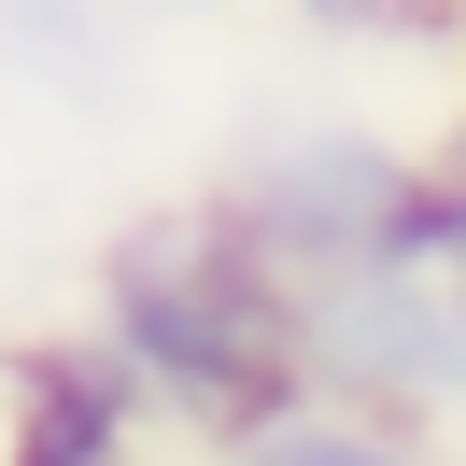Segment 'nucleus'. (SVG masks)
Here are the masks:
<instances>
[{
  "mask_svg": "<svg viewBox=\"0 0 466 466\" xmlns=\"http://www.w3.org/2000/svg\"><path fill=\"white\" fill-rule=\"evenodd\" d=\"M99 339L142 381V410L184 424L198 452H240L255 424L311 396V283L268 268V240L227 198L156 212L99 255Z\"/></svg>",
  "mask_w": 466,
  "mask_h": 466,
  "instance_id": "obj_1",
  "label": "nucleus"
},
{
  "mask_svg": "<svg viewBox=\"0 0 466 466\" xmlns=\"http://www.w3.org/2000/svg\"><path fill=\"white\" fill-rule=\"evenodd\" d=\"M212 198L268 240V268L297 283H368V268H452V184H438V142H381L353 114L268 127Z\"/></svg>",
  "mask_w": 466,
  "mask_h": 466,
  "instance_id": "obj_2",
  "label": "nucleus"
},
{
  "mask_svg": "<svg viewBox=\"0 0 466 466\" xmlns=\"http://www.w3.org/2000/svg\"><path fill=\"white\" fill-rule=\"evenodd\" d=\"M311 396H353L381 424H452L466 410V297L452 268H368L311 283Z\"/></svg>",
  "mask_w": 466,
  "mask_h": 466,
  "instance_id": "obj_3",
  "label": "nucleus"
},
{
  "mask_svg": "<svg viewBox=\"0 0 466 466\" xmlns=\"http://www.w3.org/2000/svg\"><path fill=\"white\" fill-rule=\"evenodd\" d=\"M156 410L114 368V339H29L0 353V466H142Z\"/></svg>",
  "mask_w": 466,
  "mask_h": 466,
  "instance_id": "obj_4",
  "label": "nucleus"
},
{
  "mask_svg": "<svg viewBox=\"0 0 466 466\" xmlns=\"http://www.w3.org/2000/svg\"><path fill=\"white\" fill-rule=\"evenodd\" d=\"M227 466H438V438L381 424V410H353V396H297L283 424H255Z\"/></svg>",
  "mask_w": 466,
  "mask_h": 466,
  "instance_id": "obj_5",
  "label": "nucleus"
},
{
  "mask_svg": "<svg viewBox=\"0 0 466 466\" xmlns=\"http://www.w3.org/2000/svg\"><path fill=\"white\" fill-rule=\"evenodd\" d=\"M0 29H15V57H43V71H99L114 15H99V0H0Z\"/></svg>",
  "mask_w": 466,
  "mask_h": 466,
  "instance_id": "obj_6",
  "label": "nucleus"
},
{
  "mask_svg": "<svg viewBox=\"0 0 466 466\" xmlns=\"http://www.w3.org/2000/svg\"><path fill=\"white\" fill-rule=\"evenodd\" d=\"M438 184L466 198V99H452V127H438Z\"/></svg>",
  "mask_w": 466,
  "mask_h": 466,
  "instance_id": "obj_7",
  "label": "nucleus"
},
{
  "mask_svg": "<svg viewBox=\"0 0 466 466\" xmlns=\"http://www.w3.org/2000/svg\"><path fill=\"white\" fill-rule=\"evenodd\" d=\"M452 283H466V198H452Z\"/></svg>",
  "mask_w": 466,
  "mask_h": 466,
  "instance_id": "obj_8",
  "label": "nucleus"
}]
</instances>
